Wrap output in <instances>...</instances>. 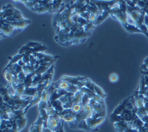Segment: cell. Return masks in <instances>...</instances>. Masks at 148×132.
I'll return each mask as SVG.
<instances>
[{
  "label": "cell",
  "mask_w": 148,
  "mask_h": 132,
  "mask_svg": "<svg viewBox=\"0 0 148 132\" xmlns=\"http://www.w3.org/2000/svg\"><path fill=\"white\" fill-rule=\"evenodd\" d=\"M141 71L143 75H148V57L144 60L141 67Z\"/></svg>",
  "instance_id": "1"
},
{
  "label": "cell",
  "mask_w": 148,
  "mask_h": 132,
  "mask_svg": "<svg viewBox=\"0 0 148 132\" xmlns=\"http://www.w3.org/2000/svg\"><path fill=\"white\" fill-rule=\"evenodd\" d=\"M109 80L112 82H116L118 80V76H117V75L116 74H113L110 75Z\"/></svg>",
  "instance_id": "2"
}]
</instances>
